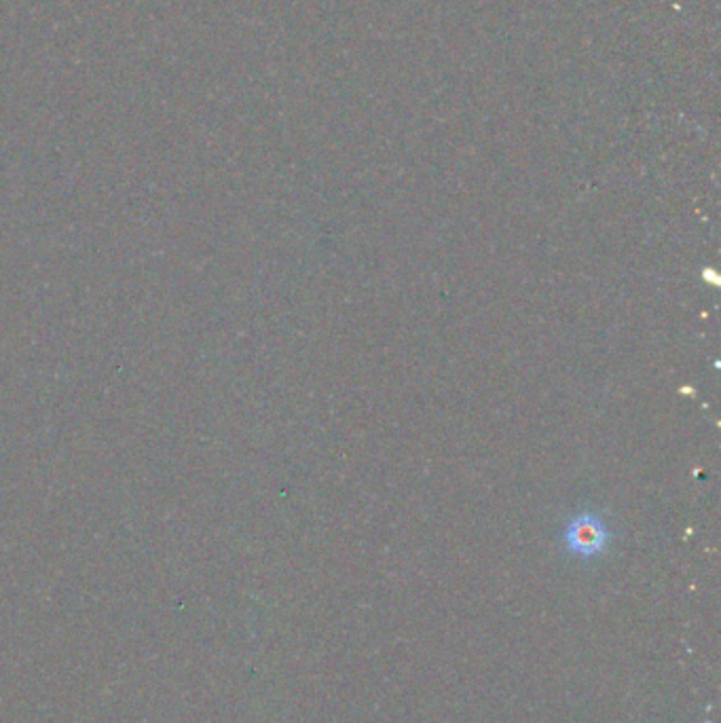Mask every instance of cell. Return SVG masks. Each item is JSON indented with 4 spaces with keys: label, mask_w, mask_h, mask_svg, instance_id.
<instances>
[{
    "label": "cell",
    "mask_w": 721,
    "mask_h": 723,
    "mask_svg": "<svg viewBox=\"0 0 721 723\" xmlns=\"http://www.w3.org/2000/svg\"><path fill=\"white\" fill-rule=\"evenodd\" d=\"M609 543L606 522L595 515H578L569 520L565 531V546L571 554L590 559L601 554Z\"/></svg>",
    "instance_id": "obj_1"
}]
</instances>
